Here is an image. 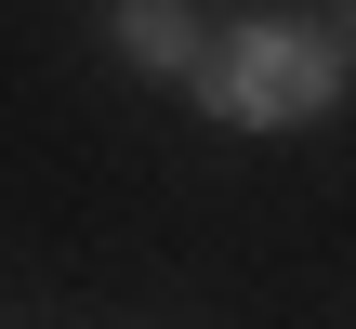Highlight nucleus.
Returning a JSON list of instances; mask_svg holds the SVG:
<instances>
[{"instance_id":"nucleus-1","label":"nucleus","mask_w":356,"mask_h":329,"mask_svg":"<svg viewBox=\"0 0 356 329\" xmlns=\"http://www.w3.org/2000/svg\"><path fill=\"white\" fill-rule=\"evenodd\" d=\"M198 79H211L225 119H317V106H330V40H304V26H251V40L198 53Z\"/></svg>"},{"instance_id":"nucleus-2","label":"nucleus","mask_w":356,"mask_h":329,"mask_svg":"<svg viewBox=\"0 0 356 329\" xmlns=\"http://www.w3.org/2000/svg\"><path fill=\"white\" fill-rule=\"evenodd\" d=\"M119 40H132L145 66H185V53H198V26H185V0H132V26H119Z\"/></svg>"}]
</instances>
